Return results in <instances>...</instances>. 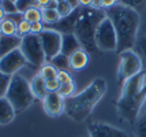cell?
Here are the masks:
<instances>
[{
  "instance_id": "d4e9b609",
  "label": "cell",
  "mask_w": 146,
  "mask_h": 137,
  "mask_svg": "<svg viewBox=\"0 0 146 137\" xmlns=\"http://www.w3.org/2000/svg\"><path fill=\"white\" fill-rule=\"evenodd\" d=\"M0 7H1V10L4 11L6 15H13V14L18 13L15 3L11 1V0H1V1H0Z\"/></svg>"
},
{
  "instance_id": "f546056e",
  "label": "cell",
  "mask_w": 146,
  "mask_h": 137,
  "mask_svg": "<svg viewBox=\"0 0 146 137\" xmlns=\"http://www.w3.org/2000/svg\"><path fill=\"white\" fill-rule=\"evenodd\" d=\"M57 81H59V84H70L72 82V78H71L70 73L68 72H59L57 74Z\"/></svg>"
},
{
  "instance_id": "5b68a950",
  "label": "cell",
  "mask_w": 146,
  "mask_h": 137,
  "mask_svg": "<svg viewBox=\"0 0 146 137\" xmlns=\"http://www.w3.org/2000/svg\"><path fill=\"white\" fill-rule=\"evenodd\" d=\"M6 98L14 107L15 112H22L23 110H26L36 99L30 89V82H27L19 74H14L11 77V82L6 93Z\"/></svg>"
},
{
  "instance_id": "ba28073f",
  "label": "cell",
  "mask_w": 146,
  "mask_h": 137,
  "mask_svg": "<svg viewBox=\"0 0 146 137\" xmlns=\"http://www.w3.org/2000/svg\"><path fill=\"white\" fill-rule=\"evenodd\" d=\"M141 72H142V60L135 51L130 49V51H124L123 53H120L117 77L121 82H124L126 80L139 74Z\"/></svg>"
},
{
  "instance_id": "1f68e13d",
  "label": "cell",
  "mask_w": 146,
  "mask_h": 137,
  "mask_svg": "<svg viewBox=\"0 0 146 137\" xmlns=\"http://www.w3.org/2000/svg\"><path fill=\"white\" fill-rule=\"evenodd\" d=\"M59 81L57 80H52V81H46V88H48V91L49 92H57L59 91Z\"/></svg>"
},
{
  "instance_id": "60d3db41",
  "label": "cell",
  "mask_w": 146,
  "mask_h": 137,
  "mask_svg": "<svg viewBox=\"0 0 146 137\" xmlns=\"http://www.w3.org/2000/svg\"><path fill=\"white\" fill-rule=\"evenodd\" d=\"M56 3H62V1H66V0H55Z\"/></svg>"
},
{
  "instance_id": "b9f144b4",
  "label": "cell",
  "mask_w": 146,
  "mask_h": 137,
  "mask_svg": "<svg viewBox=\"0 0 146 137\" xmlns=\"http://www.w3.org/2000/svg\"><path fill=\"white\" fill-rule=\"evenodd\" d=\"M143 111H146V100H145V104H143Z\"/></svg>"
},
{
  "instance_id": "e575fe53",
  "label": "cell",
  "mask_w": 146,
  "mask_h": 137,
  "mask_svg": "<svg viewBox=\"0 0 146 137\" xmlns=\"http://www.w3.org/2000/svg\"><path fill=\"white\" fill-rule=\"evenodd\" d=\"M102 8H109V7H113L116 4H119V0H101Z\"/></svg>"
},
{
  "instance_id": "ffe728a7",
  "label": "cell",
  "mask_w": 146,
  "mask_h": 137,
  "mask_svg": "<svg viewBox=\"0 0 146 137\" xmlns=\"http://www.w3.org/2000/svg\"><path fill=\"white\" fill-rule=\"evenodd\" d=\"M52 66H55L59 72H67L68 69H70V58L68 56H66L63 53L60 52L59 55H56L55 58L51 60Z\"/></svg>"
},
{
  "instance_id": "8d00e7d4",
  "label": "cell",
  "mask_w": 146,
  "mask_h": 137,
  "mask_svg": "<svg viewBox=\"0 0 146 137\" xmlns=\"http://www.w3.org/2000/svg\"><path fill=\"white\" fill-rule=\"evenodd\" d=\"M93 4V0H79V6L81 7H90Z\"/></svg>"
},
{
  "instance_id": "8fae6325",
  "label": "cell",
  "mask_w": 146,
  "mask_h": 137,
  "mask_svg": "<svg viewBox=\"0 0 146 137\" xmlns=\"http://www.w3.org/2000/svg\"><path fill=\"white\" fill-rule=\"evenodd\" d=\"M88 129H89L90 137H128V134L123 129L98 121L89 124Z\"/></svg>"
},
{
  "instance_id": "6da1fadb",
  "label": "cell",
  "mask_w": 146,
  "mask_h": 137,
  "mask_svg": "<svg viewBox=\"0 0 146 137\" xmlns=\"http://www.w3.org/2000/svg\"><path fill=\"white\" fill-rule=\"evenodd\" d=\"M107 18L111 19L117 37L116 52L123 53L124 51L133 49L135 45V39L139 29V14L133 7L124 4H116L113 7L105 8Z\"/></svg>"
},
{
  "instance_id": "7a4b0ae2",
  "label": "cell",
  "mask_w": 146,
  "mask_h": 137,
  "mask_svg": "<svg viewBox=\"0 0 146 137\" xmlns=\"http://www.w3.org/2000/svg\"><path fill=\"white\" fill-rule=\"evenodd\" d=\"M146 100V72H141L139 74L121 82V93L117 100V111L121 118L127 122L134 124L141 110L143 108Z\"/></svg>"
},
{
  "instance_id": "9c48e42d",
  "label": "cell",
  "mask_w": 146,
  "mask_h": 137,
  "mask_svg": "<svg viewBox=\"0 0 146 137\" xmlns=\"http://www.w3.org/2000/svg\"><path fill=\"white\" fill-rule=\"evenodd\" d=\"M38 36H40L41 43H42V48H44L46 60H52L56 55L60 53V51H62V37H63L62 33L45 27L44 32H41Z\"/></svg>"
},
{
  "instance_id": "484cf974",
  "label": "cell",
  "mask_w": 146,
  "mask_h": 137,
  "mask_svg": "<svg viewBox=\"0 0 146 137\" xmlns=\"http://www.w3.org/2000/svg\"><path fill=\"white\" fill-rule=\"evenodd\" d=\"M72 92H74V82H70V84H62L59 86V91L57 93L62 96V98H68V96H72Z\"/></svg>"
},
{
  "instance_id": "9a60e30c",
  "label": "cell",
  "mask_w": 146,
  "mask_h": 137,
  "mask_svg": "<svg viewBox=\"0 0 146 137\" xmlns=\"http://www.w3.org/2000/svg\"><path fill=\"white\" fill-rule=\"evenodd\" d=\"M30 89H32L34 98L41 99V100H44L46 98V95L49 93L48 88H46V81L42 78L41 74H37V76H34L32 78V81H30Z\"/></svg>"
},
{
  "instance_id": "7c38bea8",
  "label": "cell",
  "mask_w": 146,
  "mask_h": 137,
  "mask_svg": "<svg viewBox=\"0 0 146 137\" xmlns=\"http://www.w3.org/2000/svg\"><path fill=\"white\" fill-rule=\"evenodd\" d=\"M44 110L51 117H59L64 111V98L57 92H49L44 99Z\"/></svg>"
},
{
  "instance_id": "d590c367",
  "label": "cell",
  "mask_w": 146,
  "mask_h": 137,
  "mask_svg": "<svg viewBox=\"0 0 146 137\" xmlns=\"http://www.w3.org/2000/svg\"><path fill=\"white\" fill-rule=\"evenodd\" d=\"M49 1L51 0H36V4H37L38 8H45V7H48Z\"/></svg>"
},
{
  "instance_id": "ee69618b",
  "label": "cell",
  "mask_w": 146,
  "mask_h": 137,
  "mask_svg": "<svg viewBox=\"0 0 146 137\" xmlns=\"http://www.w3.org/2000/svg\"><path fill=\"white\" fill-rule=\"evenodd\" d=\"M0 37H1V33H0Z\"/></svg>"
},
{
  "instance_id": "d6986e66",
  "label": "cell",
  "mask_w": 146,
  "mask_h": 137,
  "mask_svg": "<svg viewBox=\"0 0 146 137\" xmlns=\"http://www.w3.org/2000/svg\"><path fill=\"white\" fill-rule=\"evenodd\" d=\"M0 33L1 36H14L18 33V25L4 17V19L0 21Z\"/></svg>"
},
{
  "instance_id": "8992f818",
  "label": "cell",
  "mask_w": 146,
  "mask_h": 137,
  "mask_svg": "<svg viewBox=\"0 0 146 137\" xmlns=\"http://www.w3.org/2000/svg\"><path fill=\"white\" fill-rule=\"evenodd\" d=\"M23 56L26 58L27 63H30L33 66H44L45 60V52L42 48V43L38 34H33L29 33L22 37V43H21V48H19Z\"/></svg>"
},
{
  "instance_id": "ac0fdd59",
  "label": "cell",
  "mask_w": 146,
  "mask_h": 137,
  "mask_svg": "<svg viewBox=\"0 0 146 137\" xmlns=\"http://www.w3.org/2000/svg\"><path fill=\"white\" fill-rule=\"evenodd\" d=\"M41 17H42V22L45 25H53L62 19V17L57 13L56 8H49V7L41 8Z\"/></svg>"
},
{
  "instance_id": "30bf717a",
  "label": "cell",
  "mask_w": 146,
  "mask_h": 137,
  "mask_svg": "<svg viewBox=\"0 0 146 137\" xmlns=\"http://www.w3.org/2000/svg\"><path fill=\"white\" fill-rule=\"evenodd\" d=\"M26 63H27V60L23 56L22 51L18 48V49L7 53L6 56L0 59V73L13 77L14 74H17V72L19 69H22Z\"/></svg>"
},
{
  "instance_id": "7bdbcfd3",
  "label": "cell",
  "mask_w": 146,
  "mask_h": 137,
  "mask_svg": "<svg viewBox=\"0 0 146 137\" xmlns=\"http://www.w3.org/2000/svg\"><path fill=\"white\" fill-rule=\"evenodd\" d=\"M11 1H14V3H15V1H17V0H11Z\"/></svg>"
},
{
  "instance_id": "f6af8a7d",
  "label": "cell",
  "mask_w": 146,
  "mask_h": 137,
  "mask_svg": "<svg viewBox=\"0 0 146 137\" xmlns=\"http://www.w3.org/2000/svg\"><path fill=\"white\" fill-rule=\"evenodd\" d=\"M0 1H1V0H0Z\"/></svg>"
},
{
  "instance_id": "f1b7e54d",
  "label": "cell",
  "mask_w": 146,
  "mask_h": 137,
  "mask_svg": "<svg viewBox=\"0 0 146 137\" xmlns=\"http://www.w3.org/2000/svg\"><path fill=\"white\" fill-rule=\"evenodd\" d=\"M29 33H30V22L23 19L18 25V36L19 37H23V36L29 34Z\"/></svg>"
},
{
  "instance_id": "ab89813d",
  "label": "cell",
  "mask_w": 146,
  "mask_h": 137,
  "mask_svg": "<svg viewBox=\"0 0 146 137\" xmlns=\"http://www.w3.org/2000/svg\"><path fill=\"white\" fill-rule=\"evenodd\" d=\"M4 15H6V14H4V11L1 10V7H0V21L4 19Z\"/></svg>"
},
{
  "instance_id": "d6a6232c",
  "label": "cell",
  "mask_w": 146,
  "mask_h": 137,
  "mask_svg": "<svg viewBox=\"0 0 146 137\" xmlns=\"http://www.w3.org/2000/svg\"><path fill=\"white\" fill-rule=\"evenodd\" d=\"M6 18H8V19H11L13 22H15L17 25H19L22 21L25 19V17H23V14L21 13H17V14H13V15H6Z\"/></svg>"
},
{
  "instance_id": "52a82bcc",
  "label": "cell",
  "mask_w": 146,
  "mask_h": 137,
  "mask_svg": "<svg viewBox=\"0 0 146 137\" xmlns=\"http://www.w3.org/2000/svg\"><path fill=\"white\" fill-rule=\"evenodd\" d=\"M94 40L98 51H115L116 52L117 37H116V32L109 18H104L98 23V26L96 29Z\"/></svg>"
},
{
  "instance_id": "4316f807",
  "label": "cell",
  "mask_w": 146,
  "mask_h": 137,
  "mask_svg": "<svg viewBox=\"0 0 146 137\" xmlns=\"http://www.w3.org/2000/svg\"><path fill=\"white\" fill-rule=\"evenodd\" d=\"M57 13L60 14V17L64 18V17H67V15H70L72 11H74V8L67 3V1H62V3H57V7H56Z\"/></svg>"
},
{
  "instance_id": "2e32d148",
  "label": "cell",
  "mask_w": 146,
  "mask_h": 137,
  "mask_svg": "<svg viewBox=\"0 0 146 137\" xmlns=\"http://www.w3.org/2000/svg\"><path fill=\"white\" fill-rule=\"evenodd\" d=\"M15 110L7 98H0V125H7L13 122L15 118Z\"/></svg>"
},
{
  "instance_id": "7402d4cb",
  "label": "cell",
  "mask_w": 146,
  "mask_h": 137,
  "mask_svg": "<svg viewBox=\"0 0 146 137\" xmlns=\"http://www.w3.org/2000/svg\"><path fill=\"white\" fill-rule=\"evenodd\" d=\"M23 17H25V21L27 22H38V21H42V17H41V10L38 8V7H32V8H29L25 14H23Z\"/></svg>"
},
{
  "instance_id": "603a6c76",
  "label": "cell",
  "mask_w": 146,
  "mask_h": 137,
  "mask_svg": "<svg viewBox=\"0 0 146 137\" xmlns=\"http://www.w3.org/2000/svg\"><path fill=\"white\" fill-rule=\"evenodd\" d=\"M15 6H17L18 13L25 14L29 8L37 7V4H36V0H17V1H15Z\"/></svg>"
},
{
  "instance_id": "4fadbf2b",
  "label": "cell",
  "mask_w": 146,
  "mask_h": 137,
  "mask_svg": "<svg viewBox=\"0 0 146 137\" xmlns=\"http://www.w3.org/2000/svg\"><path fill=\"white\" fill-rule=\"evenodd\" d=\"M21 43H22V37H19L18 34L1 36L0 37V59L6 56L7 53L21 48Z\"/></svg>"
},
{
  "instance_id": "3957f363",
  "label": "cell",
  "mask_w": 146,
  "mask_h": 137,
  "mask_svg": "<svg viewBox=\"0 0 146 137\" xmlns=\"http://www.w3.org/2000/svg\"><path fill=\"white\" fill-rule=\"evenodd\" d=\"M107 92V81L104 78H96L88 85L81 93L64 99V111L66 114L76 122H82L89 118L92 111L104 98Z\"/></svg>"
},
{
  "instance_id": "836d02e7",
  "label": "cell",
  "mask_w": 146,
  "mask_h": 137,
  "mask_svg": "<svg viewBox=\"0 0 146 137\" xmlns=\"http://www.w3.org/2000/svg\"><path fill=\"white\" fill-rule=\"evenodd\" d=\"M120 1V4H124V6H128V7H135L138 6V4H141L143 0H119Z\"/></svg>"
},
{
  "instance_id": "5bb4252c",
  "label": "cell",
  "mask_w": 146,
  "mask_h": 137,
  "mask_svg": "<svg viewBox=\"0 0 146 137\" xmlns=\"http://www.w3.org/2000/svg\"><path fill=\"white\" fill-rule=\"evenodd\" d=\"M81 48H82V45H81L79 40H78V37L74 33L63 34V37H62V51H60L63 55L70 58L72 53L79 51Z\"/></svg>"
},
{
  "instance_id": "4dcf8cb0",
  "label": "cell",
  "mask_w": 146,
  "mask_h": 137,
  "mask_svg": "<svg viewBox=\"0 0 146 137\" xmlns=\"http://www.w3.org/2000/svg\"><path fill=\"white\" fill-rule=\"evenodd\" d=\"M44 23H42V21H38V22H33L30 23V33L33 34H40L41 32H44Z\"/></svg>"
},
{
  "instance_id": "44dd1931",
  "label": "cell",
  "mask_w": 146,
  "mask_h": 137,
  "mask_svg": "<svg viewBox=\"0 0 146 137\" xmlns=\"http://www.w3.org/2000/svg\"><path fill=\"white\" fill-rule=\"evenodd\" d=\"M40 74L42 76V78H44L45 81H52V80H57L59 70L52 65H44L42 67H41Z\"/></svg>"
},
{
  "instance_id": "cb8c5ba5",
  "label": "cell",
  "mask_w": 146,
  "mask_h": 137,
  "mask_svg": "<svg viewBox=\"0 0 146 137\" xmlns=\"http://www.w3.org/2000/svg\"><path fill=\"white\" fill-rule=\"evenodd\" d=\"M10 82H11V76L0 73V98L6 96L7 91H8V86H10Z\"/></svg>"
},
{
  "instance_id": "f35d334b",
  "label": "cell",
  "mask_w": 146,
  "mask_h": 137,
  "mask_svg": "<svg viewBox=\"0 0 146 137\" xmlns=\"http://www.w3.org/2000/svg\"><path fill=\"white\" fill-rule=\"evenodd\" d=\"M93 8H102L101 0H93V4H92Z\"/></svg>"
},
{
  "instance_id": "277c9868",
  "label": "cell",
  "mask_w": 146,
  "mask_h": 137,
  "mask_svg": "<svg viewBox=\"0 0 146 137\" xmlns=\"http://www.w3.org/2000/svg\"><path fill=\"white\" fill-rule=\"evenodd\" d=\"M104 18H107V14L104 8H90V7H81L78 8V19L75 23L74 34H75L82 48L88 53H96L98 48L96 45V29L98 23Z\"/></svg>"
},
{
  "instance_id": "e0dca14e",
  "label": "cell",
  "mask_w": 146,
  "mask_h": 137,
  "mask_svg": "<svg viewBox=\"0 0 146 137\" xmlns=\"http://www.w3.org/2000/svg\"><path fill=\"white\" fill-rule=\"evenodd\" d=\"M89 62V53L86 52L83 48H81L79 51L74 52L70 56V66L74 70H81Z\"/></svg>"
},
{
  "instance_id": "83f0119b",
  "label": "cell",
  "mask_w": 146,
  "mask_h": 137,
  "mask_svg": "<svg viewBox=\"0 0 146 137\" xmlns=\"http://www.w3.org/2000/svg\"><path fill=\"white\" fill-rule=\"evenodd\" d=\"M137 136L146 137V111L142 114V117L138 119V124H137Z\"/></svg>"
},
{
  "instance_id": "74e56055",
  "label": "cell",
  "mask_w": 146,
  "mask_h": 137,
  "mask_svg": "<svg viewBox=\"0 0 146 137\" xmlns=\"http://www.w3.org/2000/svg\"><path fill=\"white\" fill-rule=\"evenodd\" d=\"M66 1H67V3H68V4L74 8V10L79 7V0H66Z\"/></svg>"
}]
</instances>
